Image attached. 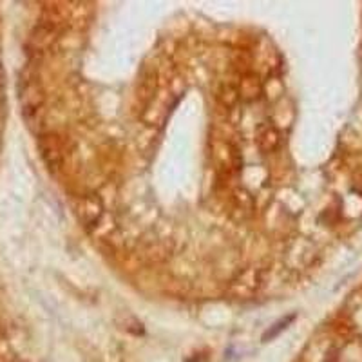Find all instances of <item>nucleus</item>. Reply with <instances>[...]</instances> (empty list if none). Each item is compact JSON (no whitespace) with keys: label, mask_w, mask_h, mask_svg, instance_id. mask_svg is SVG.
<instances>
[{"label":"nucleus","mask_w":362,"mask_h":362,"mask_svg":"<svg viewBox=\"0 0 362 362\" xmlns=\"http://www.w3.org/2000/svg\"><path fill=\"white\" fill-rule=\"evenodd\" d=\"M257 287H259V272L250 269L246 270V272L239 273V278L237 279H234L228 292H230L234 297H243V299H245V297L254 295Z\"/></svg>","instance_id":"obj_2"},{"label":"nucleus","mask_w":362,"mask_h":362,"mask_svg":"<svg viewBox=\"0 0 362 362\" xmlns=\"http://www.w3.org/2000/svg\"><path fill=\"white\" fill-rule=\"evenodd\" d=\"M255 139H257V145H259L261 151L264 154H270L276 149L281 145V133L272 121H263L257 126V130H255Z\"/></svg>","instance_id":"obj_3"},{"label":"nucleus","mask_w":362,"mask_h":362,"mask_svg":"<svg viewBox=\"0 0 362 362\" xmlns=\"http://www.w3.org/2000/svg\"><path fill=\"white\" fill-rule=\"evenodd\" d=\"M42 152H44L47 165L53 170H59L66 161L68 149H66V142L60 139V136L50 135L44 136V139H42Z\"/></svg>","instance_id":"obj_1"},{"label":"nucleus","mask_w":362,"mask_h":362,"mask_svg":"<svg viewBox=\"0 0 362 362\" xmlns=\"http://www.w3.org/2000/svg\"><path fill=\"white\" fill-rule=\"evenodd\" d=\"M78 214H80L82 223H84L85 227H96L103 216L102 199H100L98 196H94V194L85 196L80 202V211H78Z\"/></svg>","instance_id":"obj_4"},{"label":"nucleus","mask_w":362,"mask_h":362,"mask_svg":"<svg viewBox=\"0 0 362 362\" xmlns=\"http://www.w3.org/2000/svg\"><path fill=\"white\" fill-rule=\"evenodd\" d=\"M239 98H241L239 89L234 84H230V82H223L218 87V91H216V100H218V103L225 111H232L239 103Z\"/></svg>","instance_id":"obj_5"},{"label":"nucleus","mask_w":362,"mask_h":362,"mask_svg":"<svg viewBox=\"0 0 362 362\" xmlns=\"http://www.w3.org/2000/svg\"><path fill=\"white\" fill-rule=\"evenodd\" d=\"M232 202H234V209L236 211H241L245 212L246 216H250L252 211H254V199L252 196L246 190H234L232 194Z\"/></svg>","instance_id":"obj_7"},{"label":"nucleus","mask_w":362,"mask_h":362,"mask_svg":"<svg viewBox=\"0 0 362 362\" xmlns=\"http://www.w3.org/2000/svg\"><path fill=\"white\" fill-rule=\"evenodd\" d=\"M237 89H239V96H241L243 100H246V102H254V100L259 98V94H261V91H263V87H261V82L257 76L245 75Z\"/></svg>","instance_id":"obj_6"}]
</instances>
